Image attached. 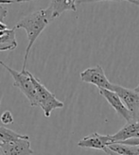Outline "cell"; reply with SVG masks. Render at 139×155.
<instances>
[{
  "mask_svg": "<svg viewBox=\"0 0 139 155\" xmlns=\"http://www.w3.org/2000/svg\"><path fill=\"white\" fill-rule=\"evenodd\" d=\"M54 19H55V16H54L53 11L48 6L46 9H40L29 13L28 15H27V16L22 18L16 23L14 28L25 29L28 40V45L26 48L25 56H24V64H23L22 69H26L30 49H31L32 45L37 40V38L39 37V35L44 31V29Z\"/></svg>",
  "mask_w": 139,
  "mask_h": 155,
  "instance_id": "obj_1",
  "label": "cell"
},
{
  "mask_svg": "<svg viewBox=\"0 0 139 155\" xmlns=\"http://www.w3.org/2000/svg\"><path fill=\"white\" fill-rule=\"evenodd\" d=\"M0 65L3 66L9 72L13 79V86L17 87L23 94L26 96L32 107H39V100H38L37 91L34 86V83L30 77V72L27 69H22L21 71H16L7 65L4 61H0Z\"/></svg>",
  "mask_w": 139,
  "mask_h": 155,
  "instance_id": "obj_2",
  "label": "cell"
},
{
  "mask_svg": "<svg viewBox=\"0 0 139 155\" xmlns=\"http://www.w3.org/2000/svg\"><path fill=\"white\" fill-rule=\"evenodd\" d=\"M30 77H31V80L37 91L38 100H39V107H41L45 117H49L52 111H54L55 109H61V108H64L65 106L64 102H61V100L57 99L55 95L46 88L39 79H37L31 73H30Z\"/></svg>",
  "mask_w": 139,
  "mask_h": 155,
  "instance_id": "obj_3",
  "label": "cell"
},
{
  "mask_svg": "<svg viewBox=\"0 0 139 155\" xmlns=\"http://www.w3.org/2000/svg\"><path fill=\"white\" fill-rule=\"evenodd\" d=\"M81 80L83 82L96 85L98 89L103 88L113 91L114 83L110 82L107 79L101 65H97L95 67L85 69L81 73Z\"/></svg>",
  "mask_w": 139,
  "mask_h": 155,
  "instance_id": "obj_4",
  "label": "cell"
},
{
  "mask_svg": "<svg viewBox=\"0 0 139 155\" xmlns=\"http://www.w3.org/2000/svg\"><path fill=\"white\" fill-rule=\"evenodd\" d=\"M98 91H99V94L107 100V102L117 113V114H119L121 117L124 118L127 122H134L133 113L128 109L127 106L122 101V99L119 97V96L117 93L114 91L103 89V88L98 89Z\"/></svg>",
  "mask_w": 139,
  "mask_h": 155,
  "instance_id": "obj_5",
  "label": "cell"
},
{
  "mask_svg": "<svg viewBox=\"0 0 139 155\" xmlns=\"http://www.w3.org/2000/svg\"><path fill=\"white\" fill-rule=\"evenodd\" d=\"M112 143H114L112 135H104L94 133L90 135L83 137L81 140L78 142V146L80 148L104 150Z\"/></svg>",
  "mask_w": 139,
  "mask_h": 155,
  "instance_id": "obj_6",
  "label": "cell"
},
{
  "mask_svg": "<svg viewBox=\"0 0 139 155\" xmlns=\"http://www.w3.org/2000/svg\"><path fill=\"white\" fill-rule=\"evenodd\" d=\"M113 91H114L122 99V101L127 106L128 109L133 113V114L139 108V92L134 89H129L120 86L117 84L113 85Z\"/></svg>",
  "mask_w": 139,
  "mask_h": 155,
  "instance_id": "obj_7",
  "label": "cell"
},
{
  "mask_svg": "<svg viewBox=\"0 0 139 155\" xmlns=\"http://www.w3.org/2000/svg\"><path fill=\"white\" fill-rule=\"evenodd\" d=\"M5 155H32L29 139H19L10 143H0Z\"/></svg>",
  "mask_w": 139,
  "mask_h": 155,
  "instance_id": "obj_8",
  "label": "cell"
},
{
  "mask_svg": "<svg viewBox=\"0 0 139 155\" xmlns=\"http://www.w3.org/2000/svg\"><path fill=\"white\" fill-rule=\"evenodd\" d=\"M15 29V28H8L4 32L0 33V52L12 51L17 48Z\"/></svg>",
  "mask_w": 139,
  "mask_h": 155,
  "instance_id": "obj_9",
  "label": "cell"
},
{
  "mask_svg": "<svg viewBox=\"0 0 139 155\" xmlns=\"http://www.w3.org/2000/svg\"><path fill=\"white\" fill-rule=\"evenodd\" d=\"M49 7L52 9L55 18L66 11H77L76 3L74 0H50Z\"/></svg>",
  "mask_w": 139,
  "mask_h": 155,
  "instance_id": "obj_10",
  "label": "cell"
},
{
  "mask_svg": "<svg viewBox=\"0 0 139 155\" xmlns=\"http://www.w3.org/2000/svg\"><path fill=\"white\" fill-rule=\"evenodd\" d=\"M19 139H29L28 135L20 134L12 130L5 127H0V143H10L17 141Z\"/></svg>",
  "mask_w": 139,
  "mask_h": 155,
  "instance_id": "obj_11",
  "label": "cell"
},
{
  "mask_svg": "<svg viewBox=\"0 0 139 155\" xmlns=\"http://www.w3.org/2000/svg\"><path fill=\"white\" fill-rule=\"evenodd\" d=\"M108 148L120 155H138V147L135 146H131L120 142H114L108 146Z\"/></svg>",
  "mask_w": 139,
  "mask_h": 155,
  "instance_id": "obj_12",
  "label": "cell"
},
{
  "mask_svg": "<svg viewBox=\"0 0 139 155\" xmlns=\"http://www.w3.org/2000/svg\"><path fill=\"white\" fill-rule=\"evenodd\" d=\"M0 121L4 125H11L13 123V115L10 111H5L0 115Z\"/></svg>",
  "mask_w": 139,
  "mask_h": 155,
  "instance_id": "obj_13",
  "label": "cell"
},
{
  "mask_svg": "<svg viewBox=\"0 0 139 155\" xmlns=\"http://www.w3.org/2000/svg\"><path fill=\"white\" fill-rule=\"evenodd\" d=\"M100 1H117V2L127 1L128 2V0H76V5H81L84 3H92V2H100Z\"/></svg>",
  "mask_w": 139,
  "mask_h": 155,
  "instance_id": "obj_14",
  "label": "cell"
},
{
  "mask_svg": "<svg viewBox=\"0 0 139 155\" xmlns=\"http://www.w3.org/2000/svg\"><path fill=\"white\" fill-rule=\"evenodd\" d=\"M120 143L127 144V145H131V146L139 147V137H132V138H129V139H127V140L120 141Z\"/></svg>",
  "mask_w": 139,
  "mask_h": 155,
  "instance_id": "obj_15",
  "label": "cell"
},
{
  "mask_svg": "<svg viewBox=\"0 0 139 155\" xmlns=\"http://www.w3.org/2000/svg\"><path fill=\"white\" fill-rule=\"evenodd\" d=\"M8 14L7 4H0V21H3Z\"/></svg>",
  "mask_w": 139,
  "mask_h": 155,
  "instance_id": "obj_16",
  "label": "cell"
},
{
  "mask_svg": "<svg viewBox=\"0 0 139 155\" xmlns=\"http://www.w3.org/2000/svg\"><path fill=\"white\" fill-rule=\"evenodd\" d=\"M8 28H8V26L6 24H4L3 21H0V33L4 32L5 30H7Z\"/></svg>",
  "mask_w": 139,
  "mask_h": 155,
  "instance_id": "obj_17",
  "label": "cell"
},
{
  "mask_svg": "<svg viewBox=\"0 0 139 155\" xmlns=\"http://www.w3.org/2000/svg\"><path fill=\"white\" fill-rule=\"evenodd\" d=\"M13 3H16V0H0V4L10 5V4H13Z\"/></svg>",
  "mask_w": 139,
  "mask_h": 155,
  "instance_id": "obj_18",
  "label": "cell"
},
{
  "mask_svg": "<svg viewBox=\"0 0 139 155\" xmlns=\"http://www.w3.org/2000/svg\"><path fill=\"white\" fill-rule=\"evenodd\" d=\"M103 151H105L108 155H120V154H118V153H117V152L113 151L112 150H110L109 148H108V147H107V148H106Z\"/></svg>",
  "mask_w": 139,
  "mask_h": 155,
  "instance_id": "obj_19",
  "label": "cell"
},
{
  "mask_svg": "<svg viewBox=\"0 0 139 155\" xmlns=\"http://www.w3.org/2000/svg\"><path fill=\"white\" fill-rule=\"evenodd\" d=\"M133 117H134V121H139V108H138V110L133 114Z\"/></svg>",
  "mask_w": 139,
  "mask_h": 155,
  "instance_id": "obj_20",
  "label": "cell"
},
{
  "mask_svg": "<svg viewBox=\"0 0 139 155\" xmlns=\"http://www.w3.org/2000/svg\"><path fill=\"white\" fill-rule=\"evenodd\" d=\"M129 3H132L134 5H136V6H139V0H128Z\"/></svg>",
  "mask_w": 139,
  "mask_h": 155,
  "instance_id": "obj_21",
  "label": "cell"
},
{
  "mask_svg": "<svg viewBox=\"0 0 139 155\" xmlns=\"http://www.w3.org/2000/svg\"><path fill=\"white\" fill-rule=\"evenodd\" d=\"M29 1H34V0H16V3H23V2H29Z\"/></svg>",
  "mask_w": 139,
  "mask_h": 155,
  "instance_id": "obj_22",
  "label": "cell"
},
{
  "mask_svg": "<svg viewBox=\"0 0 139 155\" xmlns=\"http://www.w3.org/2000/svg\"><path fill=\"white\" fill-rule=\"evenodd\" d=\"M0 155H5V153H4V151H3V150L1 148V146H0Z\"/></svg>",
  "mask_w": 139,
  "mask_h": 155,
  "instance_id": "obj_23",
  "label": "cell"
},
{
  "mask_svg": "<svg viewBox=\"0 0 139 155\" xmlns=\"http://www.w3.org/2000/svg\"><path fill=\"white\" fill-rule=\"evenodd\" d=\"M134 90H135V91H137V92H139V84H138L137 86H136V87L134 88Z\"/></svg>",
  "mask_w": 139,
  "mask_h": 155,
  "instance_id": "obj_24",
  "label": "cell"
},
{
  "mask_svg": "<svg viewBox=\"0 0 139 155\" xmlns=\"http://www.w3.org/2000/svg\"><path fill=\"white\" fill-rule=\"evenodd\" d=\"M137 151H138V155H139V147H138V149H137Z\"/></svg>",
  "mask_w": 139,
  "mask_h": 155,
  "instance_id": "obj_25",
  "label": "cell"
},
{
  "mask_svg": "<svg viewBox=\"0 0 139 155\" xmlns=\"http://www.w3.org/2000/svg\"><path fill=\"white\" fill-rule=\"evenodd\" d=\"M74 2H75V3H76V0H74Z\"/></svg>",
  "mask_w": 139,
  "mask_h": 155,
  "instance_id": "obj_26",
  "label": "cell"
},
{
  "mask_svg": "<svg viewBox=\"0 0 139 155\" xmlns=\"http://www.w3.org/2000/svg\"><path fill=\"white\" fill-rule=\"evenodd\" d=\"M0 104H1V101H0Z\"/></svg>",
  "mask_w": 139,
  "mask_h": 155,
  "instance_id": "obj_27",
  "label": "cell"
}]
</instances>
